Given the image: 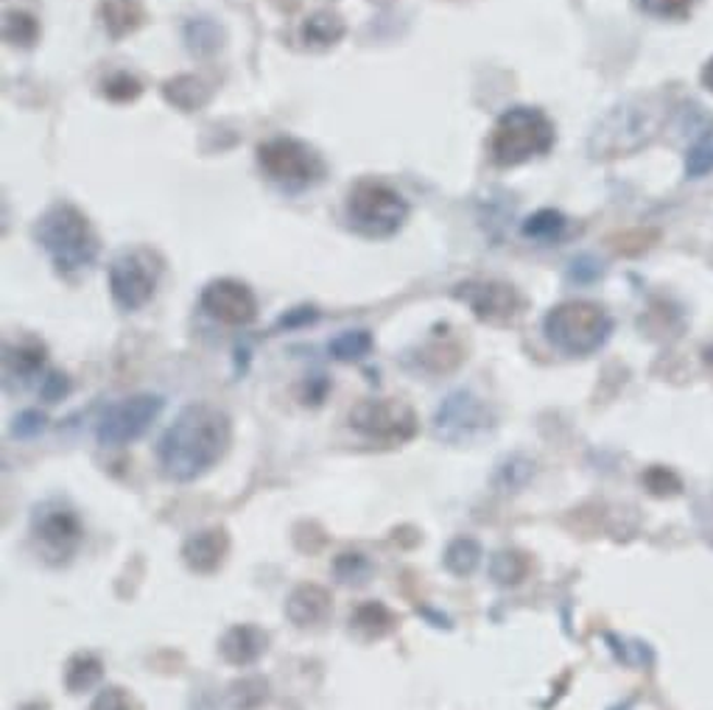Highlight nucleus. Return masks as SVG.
<instances>
[{
    "instance_id": "37",
    "label": "nucleus",
    "mask_w": 713,
    "mask_h": 710,
    "mask_svg": "<svg viewBox=\"0 0 713 710\" xmlns=\"http://www.w3.org/2000/svg\"><path fill=\"white\" fill-rule=\"evenodd\" d=\"M568 278L577 280V283H593L596 278H602V264L593 260L591 255H582V258H577L571 264V269H568Z\"/></svg>"
},
{
    "instance_id": "21",
    "label": "nucleus",
    "mask_w": 713,
    "mask_h": 710,
    "mask_svg": "<svg viewBox=\"0 0 713 710\" xmlns=\"http://www.w3.org/2000/svg\"><path fill=\"white\" fill-rule=\"evenodd\" d=\"M162 96H166L168 103H174L177 110L193 112L202 110L210 101V87L200 76H177L168 78L162 85Z\"/></svg>"
},
{
    "instance_id": "8",
    "label": "nucleus",
    "mask_w": 713,
    "mask_h": 710,
    "mask_svg": "<svg viewBox=\"0 0 713 710\" xmlns=\"http://www.w3.org/2000/svg\"><path fill=\"white\" fill-rule=\"evenodd\" d=\"M257 162L269 180L280 185H311L325 174V162L311 149L309 143L297 137H271L257 146Z\"/></svg>"
},
{
    "instance_id": "10",
    "label": "nucleus",
    "mask_w": 713,
    "mask_h": 710,
    "mask_svg": "<svg viewBox=\"0 0 713 710\" xmlns=\"http://www.w3.org/2000/svg\"><path fill=\"white\" fill-rule=\"evenodd\" d=\"M162 397L160 394H132L121 403L107 408V414L98 423V442L104 448H126L129 442L141 440L143 433L152 428V423L160 417Z\"/></svg>"
},
{
    "instance_id": "3",
    "label": "nucleus",
    "mask_w": 713,
    "mask_h": 710,
    "mask_svg": "<svg viewBox=\"0 0 713 710\" xmlns=\"http://www.w3.org/2000/svg\"><path fill=\"white\" fill-rule=\"evenodd\" d=\"M34 238L39 241V246L46 249L53 266L64 274L87 269L98 258V235L93 230L90 219L68 201H57L39 216L37 227H34Z\"/></svg>"
},
{
    "instance_id": "19",
    "label": "nucleus",
    "mask_w": 713,
    "mask_h": 710,
    "mask_svg": "<svg viewBox=\"0 0 713 710\" xmlns=\"http://www.w3.org/2000/svg\"><path fill=\"white\" fill-rule=\"evenodd\" d=\"M345 34H348L345 20H341V14L330 12V9H325V12H314L311 17H305V23H302L300 28L302 42H305L309 48H319V51L334 48L336 42H341Z\"/></svg>"
},
{
    "instance_id": "14",
    "label": "nucleus",
    "mask_w": 713,
    "mask_h": 710,
    "mask_svg": "<svg viewBox=\"0 0 713 710\" xmlns=\"http://www.w3.org/2000/svg\"><path fill=\"white\" fill-rule=\"evenodd\" d=\"M200 305L207 317L221 325H230V328H246L257 317V297L252 294L250 285L230 278L207 283L205 291H202Z\"/></svg>"
},
{
    "instance_id": "31",
    "label": "nucleus",
    "mask_w": 713,
    "mask_h": 710,
    "mask_svg": "<svg viewBox=\"0 0 713 710\" xmlns=\"http://www.w3.org/2000/svg\"><path fill=\"white\" fill-rule=\"evenodd\" d=\"M101 96L112 103H132L143 96V85L132 73H112L110 78H104Z\"/></svg>"
},
{
    "instance_id": "23",
    "label": "nucleus",
    "mask_w": 713,
    "mask_h": 710,
    "mask_svg": "<svg viewBox=\"0 0 713 710\" xmlns=\"http://www.w3.org/2000/svg\"><path fill=\"white\" fill-rule=\"evenodd\" d=\"M443 562L454 576H470L482 562V546L473 537H457V540L448 542Z\"/></svg>"
},
{
    "instance_id": "32",
    "label": "nucleus",
    "mask_w": 713,
    "mask_h": 710,
    "mask_svg": "<svg viewBox=\"0 0 713 710\" xmlns=\"http://www.w3.org/2000/svg\"><path fill=\"white\" fill-rule=\"evenodd\" d=\"M266 697H269V683L261 677L238 680V683L232 685V705H235L238 710L261 708V705L266 702Z\"/></svg>"
},
{
    "instance_id": "35",
    "label": "nucleus",
    "mask_w": 713,
    "mask_h": 710,
    "mask_svg": "<svg viewBox=\"0 0 713 710\" xmlns=\"http://www.w3.org/2000/svg\"><path fill=\"white\" fill-rule=\"evenodd\" d=\"M657 241V230H627L611 241L618 255H641Z\"/></svg>"
},
{
    "instance_id": "18",
    "label": "nucleus",
    "mask_w": 713,
    "mask_h": 710,
    "mask_svg": "<svg viewBox=\"0 0 713 710\" xmlns=\"http://www.w3.org/2000/svg\"><path fill=\"white\" fill-rule=\"evenodd\" d=\"M98 17L112 39H123L146 23V9L141 7V0H101Z\"/></svg>"
},
{
    "instance_id": "24",
    "label": "nucleus",
    "mask_w": 713,
    "mask_h": 710,
    "mask_svg": "<svg viewBox=\"0 0 713 710\" xmlns=\"http://www.w3.org/2000/svg\"><path fill=\"white\" fill-rule=\"evenodd\" d=\"M373 333L370 330H345L334 342L328 344L330 355H334L336 362H361L366 355L373 353Z\"/></svg>"
},
{
    "instance_id": "41",
    "label": "nucleus",
    "mask_w": 713,
    "mask_h": 710,
    "mask_svg": "<svg viewBox=\"0 0 713 710\" xmlns=\"http://www.w3.org/2000/svg\"><path fill=\"white\" fill-rule=\"evenodd\" d=\"M20 710H48V705L46 702H28V705H23Z\"/></svg>"
},
{
    "instance_id": "25",
    "label": "nucleus",
    "mask_w": 713,
    "mask_h": 710,
    "mask_svg": "<svg viewBox=\"0 0 713 710\" xmlns=\"http://www.w3.org/2000/svg\"><path fill=\"white\" fill-rule=\"evenodd\" d=\"M566 216L559 213V210H537L534 216H529L527 221H523V235L532 241H543V244H548V241H557L559 235L566 233Z\"/></svg>"
},
{
    "instance_id": "5",
    "label": "nucleus",
    "mask_w": 713,
    "mask_h": 710,
    "mask_svg": "<svg viewBox=\"0 0 713 710\" xmlns=\"http://www.w3.org/2000/svg\"><path fill=\"white\" fill-rule=\"evenodd\" d=\"M548 342L566 355H591L611 339L613 319L607 310L588 299H571L557 308H552L543 319Z\"/></svg>"
},
{
    "instance_id": "12",
    "label": "nucleus",
    "mask_w": 713,
    "mask_h": 710,
    "mask_svg": "<svg viewBox=\"0 0 713 710\" xmlns=\"http://www.w3.org/2000/svg\"><path fill=\"white\" fill-rule=\"evenodd\" d=\"M32 531L37 537L39 549L48 556L57 560H68L82 542L84 529L76 512L71 506L59 504V501H46L34 510Z\"/></svg>"
},
{
    "instance_id": "28",
    "label": "nucleus",
    "mask_w": 713,
    "mask_h": 710,
    "mask_svg": "<svg viewBox=\"0 0 713 710\" xmlns=\"http://www.w3.org/2000/svg\"><path fill=\"white\" fill-rule=\"evenodd\" d=\"M185 39H188V48H191L193 53L207 57V53L219 51L221 32L213 20L200 17V20H191V23L185 26Z\"/></svg>"
},
{
    "instance_id": "34",
    "label": "nucleus",
    "mask_w": 713,
    "mask_h": 710,
    "mask_svg": "<svg viewBox=\"0 0 713 710\" xmlns=\"http://www.w3.org/2000/svg\"><path fill=\"white\" fill-rule=\"evenodd\" d=\"M713 171V137L697 140L691 149L686 151V176L688 180H700V176Z\"/></svg>"
},
{
    "instance_id": "1",
    "label": "nucleus",
    "mask_w": 713,
    "mask_h": 710,
    "mask_svg": "<svg viewBox=\"0 0 713 710\" xmlns=\"http://www.w3.org/2000/svg\"><path fill=\"white\" fill-rule=\"evenodd\" d=\"M232 442V423L221 408L210 403H193L182 408L157 445L162 476L171 481H196L219 465Z\"/></svg>"
},
{
    "instance_id": "33",
    "label": "nucleus",
    "mask_w": 713,
    "mask_h": 710,
    "mask_svg": "<svg viewBox=\"0 0 713 710\" xmlns=\"http://www.w3.org/2000/svg\"><path fill=\"white\" fill-rule=\"evenodd\" d=\"M700 0H638V7L650 17L661 20H688Z\"/></svg>"
},
{
    "instance_id": "22",
    "label": "nucleus",
    "mask_w": 713,
    "mask_h": 710,
    "mask_svg": "<svg viewBox=\"0 0 713 710\" xmlns=\"http://www.w3.org/2000/svg\"><path fill=\"white\" fill-rule=\"evenodd\" d=\"M104 677V663L90 652H78L68 660L64 665V685L71 694L90 691L93 685L101 683Z\"/></svg>"
},
{
    "instance_id": "29",
    "label": "nucleus",
    "mask_w": 713,
    "mask_h": 710,
    "mask_svg": "<svg viewBox=\"0 0 713 710\" xmlns=\"http://www.w3.org/2000/svg\"><path fill=\"white\" fill-rule=\"evenodd\" d=\"M3 37L20 48H32L39 39V23L26 12H9L3 20Z\"/></svg>"
},
{
    "instance_id": "16",
    "label": "nucleus",
    "mask_w": 713,
    "mask_h": 710,
    "mask_svg": "<svg viewBox=\"0 0 713 710\" xmlns=\"http://www.w3.org/2000/svg\"><path fill=\"white\" fill-rule=\"evenodd\" d=\"M269 649V635L255 624H235L225 633L219 644V652L232 665H252L261 660Z\"/></svg>"
},
{
    "instance_id": "30",
    "label": "nucleus",
    "mask_w": 713,
    "mask_h": 710,
    "mask_svg": "<svg viewBox=\"0 0 713 710\" xmlns=\"http://www.w3.org/2000/svg\"><path fill=\"white\" fill-rule=\"evenodd\" d=\"M334 574L341 585H364L366 576L373 574V565L359 551H345L334 560Z\"/></svg>"
},
{
    "instance_id": "36",
    "label": "nucleus",
    "mask_w": 713,
    "mask_h": 710,
    "mask_svg": "<svg viewBox=\"0 0 713 710\" xmlns=\"http://www.w3.org/2000/svg\"><path fill=\"white\" fill-rule=\"evenodd\" d=\"M90 710H132V697H129L123 688H118V685H110V688H104V691L93 699Z\"/></svg>"
},
{
    "instance_id": "26",
    "label": "nucleus",
    "mask_w": 713,
    "mask_h": 710,
    "mask_svg": "<svg viewBox=\"0 0 713 710\" xmlns=\"http://www.w3.org/2000/svg\"><path fill=\"white\" fill-rule=\"evenodd\" d=\"M46 364V347L37 342L20 344V347L7 350V372L17 378H32Z\"/></svg>"
},
{
    "instance_id": "13",
    "label": "nucleus",
    "mask_w": 713,
    "mask_h": 710,
    "mask_svg": "<svg viewBox=\"0 0 713 710\" xmlns=\"http://www.w3.org/2000/svg\"><path fill=\"white\" fill-rule=\"evenodd\" d=\"M490 423H493V414H490L487 403L475 397L473 392L459 389V392H450L443 406L437 408L434 431L445 442H464L475 433L487 431Z\"/></svg>"
},
{
    "instance_id": "39",
    "label": "nucleus",
    "mask_w": 713,
    "mask_h": 710,
    "mask_svg": "<svg viewBox=\"0 0 713 710\" xmlns=\"http://www.w3.org/2000/svg\"><path fill=\"white\" fill-rule=\"evenodd\" d=\"M68 392H71V381H68V378H64V375H59V372L46 375V378H43V383H39V394H43L48 403L62 401Z\"/></svg>"
},
{
    "instance_id": "17",
    "label": "nucleus",
    "mask_w": 713,
    "mask_h": 710,
    "mask_svg": "<svg viewBox=\"0 0 713 710\" xmlns=\"http://www.w3.org/2000/svg\"><path fill=\"white\" fill-rule=\"evenodd\" d=\"M334 610V596L322 585H300L286 601V615L294 626H316Z\"/></svg>"
},
{
    "instance_id": "20",
    "label": "nucleus",
    "mask_w": 713,
    "mask_h": 710,
    "mask_svg": "<svg viewBox=\"0 0 713 710\" xmlns=\"http://www.w3.org/2000/svg\"><path fill=\"white\" fill-rule=\"evenodd\" d=\"M395 624H398V619L380 601H366V604L355 608V613L350 615V629L364 640L384 638V635L392 633Z\"/></svg>"
},
{
    "instance_id": "11",
    "label": "nucleus",
    "mask_w": 713,
    "mask_h": 710,
    "mask_svg": "<svg viewBox=\"0 0 713 710\" xmlns=\"http://www.w3.org/2000/svg\"><path fill=\"white\" fill-rule=\"evenodd\" d=\"M454 297L473 310L479 322L507 328L523 314V297L518 289L501 280H468L454 289Z\"/></svg>"
},
{
    "instance_id": "2",
    "label": "nucleus",
    "mask_w": 713,
    "mask_h": 710,
    "mask_svg": "<svg viewBox=\"0 0 713 710\" xmlns=\"http://www.w3.org/2000/svg\"><path fill=\"white\" fill-rule=\"evenodd\" d=\"M666 118L661 96H636L616 103L604 112L588 137V151L593 160H616L646 149L661 132Z\"/></svg>"
},
{
    "instance_id": "7",
    "label": "nucleus",
    "mask_w": 713,
    "mask_h": 710,
    "mask_svg": "<svg viewBox=\"0 0 713 710\" xmlns=\"http://www.w3.org/2000/svg\"><path fill=\"white\" fill-rule=\"evenodd\" d=\"M162 274V258L146 246L118 255L110 266V294L118 308L137 310L155 297Z\"/></svg>"
},
{
    "instance_id": "15",
    "label": "nucleus",
    "mask_w": 713,
    "mask_h": 710,
    "mask_svg": "<svg viewBox=\"0 0 713 710\" xmlns=\"http://www.w3.org/2000/svg\"><path fill=\"white\" fill-rule=\"evenodd\" d=\"M227 551H230V537H227V529L221 526H213V529L196 531L185 540L182 546V560L191 571L196 574H213V571L221 568Z\"/></svg>"
},
{
    "instance_id": "40",
    "label": "nucleus",
    "mask_w": 713,
    "mask_h": 710,
    "mask_svg": "<svg viewBox=\"0 0 713 710\" xmlns=\"http://www.w3.org/2000/svg\"><path fill=\"white\" fill-rule=\"evenodd\" d=\"M702 85L713 93V57L708 59V65L702 68Z\"/></svg>"
},
{
    "instance_id": "4",
    "label": "nucleus",
    "mask_w": 713,
    "mask_h": 710,
    "mask_svg": "<svg viewBox=\"0 0 713 710\" xmlns=\"http://www.w3.org/2000/svg\"><path fill=\"white\" fill-rule=\"evenodd\" d=\"M557 132L552 118L537 107H512L495 121L490 132V157L501 169H515L523 162L552 151Z\"/></svg>"
},
{
    "instance_id": "27",
    "label": "nucleus",
    "mask_w": 713,
    "mask_h": 710,
    "mask_svg": "<svg viewBox=\"0 0 713 710\" xmlns=\"http://www.w3.org/2000/svg\"><path fill=\"white\" fill-rule=\"evenodd\" d=\"M529 574V556L521 551H498L490 562V576L498 585H518Z\"/></svg>"
},
{
    "instance_id": "9",
    "label": "nucleus",
    "mask_w": 713,
    "mask_h": 710,
    "mask_svg": "<svg viewBox=\"0 0 713 710\" xmlns=\"http://www.w3.org/2000/svg\"><path fill=\"white\" fill-rule=\"evenodd\" d=\"M350 426L359 433H364L366 440L400 445V442L414 440L420 423L414 408L406 406L403 401H395V397H373V401H361L359 406L350 412Z\"/></svg>"
},
{
    "instance_id": "38",
    "label": "nucleus",
    "mask_w": 713,
    "mask_h": 710,
    "mask_svg": "<svg viewBox=\"0 0 713 710\" xmlns=\"http://www.w3.org/2000/svg\"><path fill=\"white\" fill-rule=\"evenodd\" d=\"M43 428H46V417H43L39 412H34V408H28V412H23L17 420H14V437L28 440V437H37Z\"/></svg>"
},
{
    "instance_id": "6",
    "label": "nucleus",
    "mask_w": 713,
    "mask_h": 710,
    "mask_svg": "<svg viewBox=\"0 0 713 710\" xmlns=\"http://www.w3.org/2000/svg\"><path fill=\"white\" fill-rule=\"evenodd\" d=\"M345 213L350 227L366 238H392L409 219V201L380 180H359L348 191Z\"/></svg>"
}]
</instances>
